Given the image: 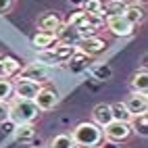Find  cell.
<instances>
[{"mask_svg":"<svg viewBox=\"0 0 148 148\" xmlns=\"http://www.w3.org/2000/svg\"><path fill=\"white\" fill-rule=\"evenodd\" d=\"M52 52H54V56H56V61H58V65H63V63H69L73 58V54L77 52V46H69V44H54L52 46Z\"/></svg>","mask_w":148,"mask_h":148,"instance_id":"cell-14","label":"cell"},{"mask_svg":"<svg viewBox=\"0 0 148 148\" xmlns=\"http://www.w3.org/2000/svg\"><path fill=\"white\" fill-rule=\"evenodd\" d=\"M130 130H132L134 134H138L140 138H146V136H148V115L132 117V121H130Z\"/></svg>","mask_w":148,"mask_h":148,"instance_id":"cell-18","label":"cell"},{"mask_svg":"<svg viewBox=\"0 0 148 148\" xmlns=\"http://www.w3.org/2000/svg\"><path fill=\"white\" fill-rule=\"evenodd\" d=\"M36 138V127L34 123H25V125H15V140L21 144H29Z\"/></svg>","mask_w":148,"mask_h":148,"instance_id":"cell-17","label":"cell"},{"mask_svg":"<svg viewBox=\"0 0 148 148\" xmlns=\"http://www.w3.org/2000/svg\"><path fill=\"white\" fill-rule=\"evenodd\" d=\"M38 115H40V111L34 104V100H19V98H15L13 102H8V121H13L15 125L34 123Z\"/></svg>","mask_w":148,"mask_h":148,"instance_id":"cell-2","label":"cell"},{"mask_svg":"<svg viewBox=\"0 0 148 148\" xmlns=\"http://www.w3.org/2000/svg\"><path fill=\"white\" fill-rule=\"evenodd\" d=\"M106 27L108 32L117 38H127L134 34V25L127 21L123 15H113V17H106Z\"/></svg>","mask_w":148,"mask_h":148,"instance_id":"cell-5","label":"cell"},{"mask_svg":"<svg viewBox=\"0 0 148 148\" xmlns=\"http://www.w3.org/2000/svg\"><path fill=\"white\" fill-rule=\"evenodd\" d=\"M71 140L75 148H94L102 142V130L92 121H84L75 125V130L71 132Z\"/></svg>","mask_w":148,"mask_h":148,"instance_id":"cell-1","label":"cell"},{"mask_svg":"<svg viewBox=\"0 0 148 148\" xmlns=\"http://www.w3.org/2000/svg\"><path fill=\"white\" fill-rule=\"evenodd\" d=\"M11 6H13V0H0V15H4L11 11Z\"/></svg>","mask_w":148,"mask_h":148,"instance_id":"cell-29","label":"cell"},{"mask_svg":"<svg viewBox=\"0 0 148 148\" xmlns=\"http://www.w3.org/2000/svg\"><path fill=\"white\" fill-rule=\"evenodd\" d=\"M102 11H106V17H113V15H123L125 11V2L123 0H106L102 2Z\"/></svg>","mask_w":148,"mask_h":148,"instance_id":"cell-21","label":"cell"},{"mask_svg":"<svg viewBox=\"0 0 148 148\" xmlns=\"http://www.w3.org/2000/svg\"><path fill=\"white\" fill-rule=\"evenodd\" d=\"M94 148H100V146H94Z\"/></svg>","mask_w":148,"mask_h":148,"instance_id":"cell-31","label":"cell"},{"mask_svg":"<svg viewBox=\"0 0 148 148\" xmlns=\"http://www.w3.org/2000/svg\"><path fill=\"white\" fill-rule=\"evenodd\" d=\"M38 92H40V84H34L27 79H17L13 84V94L19 100H34Z\"/></svg>","mask_w":148,"mask_h":148,"instance_id":"cell-7","label":"cell"},{"mask_svg":"<svg viewBox=\"0 0 148 148\" xmlns=\"http://www.w3.org/2000/svg\"><path fill=\"white\" fill-rule=\"evenodd\" d=\"M8 123V102H0V125Z\"/></svg>","mask_w":148,"mask_h":148,"instance_id":"cell-28","label":"cell"},{"mask_svg":"<svg viewBox=\"0 0 148 148\" xmlns=\"http://www.w3.org/2000/svg\"><path fill=\"white\" fill-rule=\"evenodd\" d=\"M54 36H56V42H58V44L75 46L77 42H79V34H77V29L71 27V25H67V23H63L61 27H58Z\"/></svg>","mask_w":148,"mask_h":148,"instance_id":"cell-12","label":"cell"},{"mask_svg":"<svg viewBox=\"0 0 148 148\" xmlns=\"http://www.w3.org/2000/svg\"><path fill=\"white\" fill-rule=\"evenodd\" d=\"M19 71H21V63H19L17 58H13V56H4L2 54V77L4 79L11 77V75H17Z\"/></svg>","mask_w":148,"mask_h":148,"instance_id":"cell-19","label":"cell"},{"mask_svg":"<svg viewBox=\"0 0 148 148\" xmlns=\"http://www.w3.org/2000/svg\"><path fill=\"white\" fill-rule=\"evenodd\" d=\"M111 113H113V121H121V123H130L132 121V115H130V111H127V106L123 102L111 104Z\"/></svg>","mask_w":148,"mask_h":148,"instance_id":"cell-20","label":"cell"},{"mask_svg":"<svg viewBox=\"0 0 148 148\" xmlns=\"http://www.w3.org/2000/svg\"><path fill=\"white\" fill-rule=\"evenodd\" d=\"M19 79H27L34 84H46V82H50V71L40 63H32L19 71Z\"/></svg>","mask_w":148,"mask_h":148,"instance_id":"cell-4","label":"cell"},{"mask_svg":"<svg viewBox=\"0 0 148 148\" xmlns=\"http://www.w3.org/2000/svg\"><path fill=\"white\" fill-rule=\"evenodd\" d=\"M36 63H40V65H44L46 69H48V67H56V65H58V61H56V56H54V52H52V48H50V50H38V56H36Z\"/></svg>","mask_w":148,"mask_h":148,"instance_id":"cell-22","label":"cell"},{"mask_svg":"<svg viewBox=\"0 0 148 148\" xmlns=\"http://www.w3.org/2000/svg\"><path fill=\"white\" fill-rule=\"evenodd\" d=\"M132 136L130 123H121V121H111L104 130H102V138H106L108 144H119L125 142L127 138Z\"/></svg>","mask_w":148,"mask_h":148,"instance_id":"cell-3","label":"cell"},{"mask_svg":"<svg viewBox=\"0 0 148 148\" xmlns=\"http://www.w3.org/2000/svg\"><path fill=\"white\" fill-rule=\"evenodd\" d=\"M36 50H50V48L56 44V36L54 34H48V32H38L32 40Z\"/></svg>","mask_w":148,"mask_h":148,"instance_id":"cell-13","label":"cell"},{"mask_svg":"<svg viewBox=\"0 0 148 148\" xmlns=\"http://www.w3.org/2000/svg\"><path fill=\"white\" fill-rule=\"evenodd\" d=\"M34 104L38 106V111H52L58 104V94L50 88H40V92L34 98Z\"/></svg>","mask_w":148,"mask_h":148,"instance_id":"cell-9","label":"cell"},{"mask_svg":"<svg viewBox=\"0 0 148 148\" xmlns=\"http://www.w3.org/2000/svg\"><path fill=\"white\" fill-rule=\"evenodd\" d=\"M84 13L86 15H104L102 0H86L84 2Z\"/></svg>","mask_w":148,"mask_h":148,"instance_id":"cell-24","label":"cell"},{"mask_svg":"<svg viewBox=\"0 0 148 148\" xmlns=\"http://www.w3.org/2000/svg\"><path fill=\"white\" fill-rule=\"evenodd\" d=\"M92 75H94V79L104 82V79H108V77L113 75V69L108 65H94L92 67Z\"/></svg>","mask_w":148,"mask_h":148,"instance_id":"cell-25","label":"cell"},{"mask_svg":"<svg viewBox=\"0 0 148 148\" xmlns=\"http://www.w3.org/2000/svg\"><path fill=\"white\" fill-rule=\"evenodd\" d=\"M113 121V113H111V104H96L94 111H92V123L98 125L100 130Z\"/></svg>","mask_w":148,"mask_h":148,"instance_id":"cell-10","label":"cell"},{"mask_svg":"<svg viewBox=\"0 0 148 148\" xmlns=\"http://www.w3.org/2000/svg\"><path fill=\"white\" fill-rule=\"evenodd\" d=\"M144 13H146V11H144V6H138V4H125L123 17L136 27V25H140V23L144 21V17H146Z\"/></svg>","mask_w":148,"mask_h":148,"instance_id":"cell-15","label":"cell"},{"mask_svg":"<svg viewBox=\"0 0 148 148\" xmlns=\"http://www.w3.org/2000/svg\"><path fill=\"white\" fill-rule=\"evenodd\" d=\"M132 90L138 94H146L148 92V71L146 67H142L140 71H136L132 77Z\"/></svg>","mask_w":148,"mask_h":148,"instance_id":"cell-16","label":"cell"},{"mask_svg":"<svg viewBox=\"0 0 148 148\" xmlns=\"http://www.w3.org/2000/svg\"><path fill=\"white\" fill-rule=\"evenodd\" d=\"M50 148H75V144L69 134H58L50 140Z\"/></svg>","mask_w":148,"mask_h":148,"instance_id":"cell-23","label":"cell"},{"mask_svg":"<svg viewBox=\"0 0 148 148\" xmlns=\"http://www.w3.org/2000/svg\"><path fill=\"white\" fill-rule=\"evenodd\" d=\"M123 2H125V0H123Z\"/></svg>","mask_w":148,"mask_h":148,"instance_id":"cell-32","label":"cell"},{"mask_svg":"<svg viewBox=\"0 0 148 148\" xmlns=\"http://www.w3.org/2000/svg\"><path fill=\"white\" fill-rule=\"evenodd\" d=\"M123 104L127 106V111H130V115H132V117L146 115V111H148V98H146V94L132 92V94L123 100Z\"/></svg>","mask_w":148,"mask_h":148,"instance_id":"cell-8","label":"cell"},{"mask_svg":"<svg viewBox=\"0 0 148 148\" xmlns=\"http://www.w3.org/2000/svg\"><path fill=\"white\" fill-rule=\"evenodd\" d=\"M63 25L61 17L56 13H44L38 17V27H40V32H48V34H56V29Z\"/></svg>","mask_w":148,"mask_h":148,"instance_id":"cell-11","label":"cell"},{"mask_svg":"<svg viewBox=\"0 0 148 148\" xmlns=\"http://www.w3.org/2000/svg\"><path fill=\"white\" fill-rule=\"evenodd\" d=\"M106 48H108V44L102 40V38L92 36V38H86V40H79L77 50H79L84 56H98V54H102Z\"/></svg>","mask_w":148,"mask_h":148,"instance_id":"cell-6","label":"cell"},{"mask_svg":"<svg viewBox=\"0 0 148 148\" xmlns=\"http://www.w3.org/2000/svg\"><path fill=\"white\" fill-rule=\"evenodd\" d=\"M13 96V84L0 77V102H8V98Z\"/></svg>","mask_w":148,"mask_h":148,"instance_id":"cell-26","label":"cell"},{"mask_svg":"<svg viewBox=\"0 0 148 148\" xmlns=\"http://www.w3.org/2000/svg\"><path fill=\"white\" fill-rule=\"evenodd\" d=\"M84 23H88V15L84 13V11H75V13H71V17H69V21H67V25H71V27H82Z\"/></svg>","mask_w":148,"mask_h":148,"instance_id":"cell-27","label":"cell"},{"mask_svg":"<svg viewBox=\"0 0 148 148\" xmlns=\"http://www.w3.org/2000/svg\"><path fill=\"white\" fill-rule=\"evenodd\" d=\"M86 0H69V4H73V6H84Z\"/></svg>","mask_w":148,"mask_h":148,"instance_id":"cell-30","label":"cell"}]
</instances>
